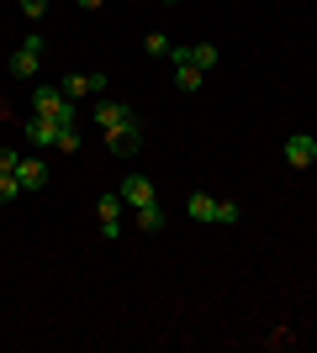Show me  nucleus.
<instances>
[{
    "instance_id": "1",
    "label": "nucleus",
    "mask_w": 317,
    "mask_h": 353,
    "mask_svg": "<svg viewBox=\"0 0 317 353\" xmlns=\"http://www.w3.org/2000/svg\"><path fill=\"white\" fill-rule=\"evenodd\" d=\"M43 53H48V43L32 32L27 43L11 53V74H16V79H37V69H43Z\"/></svg>"
},
{
    "instance_id": "2",
    "label": "nucleus",
    "mask_w": 317,
    "mask_h": 353,
    "mask_svg": "<svg viewBox=\"0 0 317 353\" xmlns=\"http://www.w3.org/2000/svg\"><path fill=\"white\" fill-rule=\"evenodd\" d=\"M122 211H127V206H122V195H117V190H106L101 201H95V216H101V237H106V243H117V232H122Z\"/></svg>"
},
{
    "instance_id": "3",
    "label": "nucleus",
    "mask_w": 317,
    "mask_h": 353,
    "mask_svg": "<svg viewBox=\"0 0 317 353\" xmlns=\"http://www.w3.org/2000/svg\"><path fill=\"white\" fill-rule=\"evenodd\" d=\"M286 163L291 169H312L317 163V137L312 132H291L286 137Z\"/></svg>"
},
{
    "instance_id": "4",
    "label": "nucleus",
    "mask_w": 317,
    "mask_h": 353,
    "mask_svg": "<svg viewBox=\"0 0 317 353\" xmlns=\"http://www.w3.org/2000/svg\"><path fill=\"white\" fill-rule=\"evenodd\" d=\"M95 121L111 132V127H127V121H137V111H133L127 101H95Z\"/></svg>"
},
{
    "instance_id": "5",
    "label": "nucleus",
    "mask_w": 317,
    "mask_h": 353,
    "mask_svg": "<svg viewBox=\"0 0 317 353\" xmlns=\"http://www.w3.org/2000/svg\"><path fill=\"white\" fill-rule=\"evenodd\" d=\"M122 206H148V201H159V195H153V185H148V179H143V174H127V179H122Z\"/></svg>"
},
{
    "instance_id": "6",
    "label": "nucleus",
    "mask_w": 317,
    "mask_h": 353,
    "mask_svg": "<svg viewBox=\"0 0 317 353\" xmlns=\"http://www.w3.org/2000/svg\"><path fill=\"white\" fill-rule=\"evenodd\" d=\"M16 179H21V190H27V195H32V190H43V185H48V163L32 153V159L16 163Z\"/></svg>"
},
{
    "instance_id": "7",
    "label": "nucleus",
    "mask_w": 317,
    "mask_h": 353,
    "mask_svg": "<svg viewBox=\"0 0 317 353\" xmlns=\"http://www.w3.org/2000/svg\"><path fill=\"white\" fill-rule=\"evenodd\" d=\"M21 132H27V143H32V148H53V137H59V121H53V117H37V111H32V121L21 127Z\"/></svg>"
},
{
    "instance_id": "8",
    "label": "nucleus",
    "mask_w": 317,
    "mask_h": 353,
    "mask_svg": "<svg viewBox=\"0 0 317 353\" xmlns=\"http://www.w3.org/2000/svg\"><path fill=\"white\" fill-rule=\"evenodd\" d=\"M137 143H143L137 121H127V127H111V132H106V148H111V153H122V159H127V153H137Z\"/></svg>"
},
{
    "instance_id": "9",
    "label": "nucleus",
    "mask_w": 317,
    "mask_h": 353,
    "mask_svg": "<svg viewBox=\"0 0 317 353\" xmlns=\"http://www.w3.org/2000/svg\"><path fill=\"white\" fill-rule=\"evenodd\" d=\"M185 211H191V221H201V227H206V221H217V195L196 190L191 201H185Z\"/></svg>"
},
{
    "instance_id": "10",
    "label": "nucleus",
    "mask_w": 317,
    "mask_h": 353,
    "mask_svg": "<svg viewBox=\"0 0 317 353\" xmlns=\"http://www.w3.org/2000/svg\"><path fill=\"white\" fill-rule=\"evenodd\" d=\"M175 90H180V95H196V90H201V69H191V63H175Z\"/></svg>"
},
{
    "instance_id": "11",
    "label": "nucleus",
    "mask_w": 317,
    "mask_h": 353,
    "mask_svg": "<svg viewBox=\"0 0 317 353\" xmlns=\"http://www.w3.org/2000/svg\"><path fill=\"white\" fill-rule=\"evenodd\" d=\"M137 227H143V232H159V227H164V211H159V201L137 206Z\"/></svg>"
},
{
    "instance_id": "12",
    "label": "nucleus",
    "mask_w": 317,
    "mask_h": 353,
    "mask_svg": "<svg viewBox=\"0 0 317 353\" xmlns=\"http://www.w3.org/2000/svg\"><path fill=\"white\" fill-rule=\"evenodd\" d=\"M169 48L175 43H169L164 32H148V37H143V53H148V59H169Z\"/></svg>"
},
{
    "instance_id": "13",
    "label": "nucleus",
    "mask_w": 317,
    "mask_h": 353,
    "mask_svg": "<svg viewBox=\"0 0 317 353\" xmlns=\"http://www.w3.org/2000/svg\"><path fill=\"white\" fill-rule=\"evenodd\" d=\"M21 195H27V190H21V179H16V174H0V206H11V201H21Z\"/></svg>"
},
{
    "instance_id": "14",
    "label": "nucleus",
    "mask_w": 317,
    "mask_h": 353,
    "mask_svg": "<svg viewBox=\"0 0 317 353\" xmlns=\"http://www.w3.org/2000/svg\"><path fill=\"white\" fill-rule=\"evenodd\" d=\"M238 221H243L238 201H217V227H238Z\"/></svg>"
},
{
    "instance_id": "15",
    "label": "nucleus",
    "mask_w": 317,
    "mask_h": 353,
    "mask_svg": "<svg viewBox=\"0 0 317 353\" xmlns=\"http://www.w3.org/2000/svg\"><path fill=\"white\" fill-rule=\"evenodd\" d=\"M53 148H59V153H79V127H59Z\"/></svg>"
},
{
    "instance_id": "16",
    "label": "nucleus",
    "mask_w": 317,
    "mask_h": 353,
    "mask_svg": "<svg viewBox=\"0 0 317 353\" xmlns=\"http://www.w3.org/2000/svg\"><path fill=\"white\" fill-rule=\"evenodd\" d=\"M16 163H21V153H16V148H0V174H16Z\"/></svg>"
},
{
    "instance_id": "17",
    "label": "nucleus",
    "mask_w": 317,
    "mask_h": 353,
    "mask_svg": "<svg viewBox=\"0 0 317 353\" xmlns=\"http://www.w3.org/2000/svg\"><path fill=\"white\" fill-rule=\"evenodd\" d=\"M43 11H48V0H21V16H27V21H37Z\"/></svg>"
},
{
    "instance_id": "18",
    "label": "nucleus",
    "mask_w": 317,
    "mask_h": 353,
    "mask_svg": "<svg viewBox=\"0 0 317 353\" xmlns=\"http://www.w3.org/2000/svg\"><path fill=\"white\" fill-rule=\"evenodd\" d=\"M79 6H85V11H101V6H106V0H79Z\"/></svg>"
},
{
    "instance_id": "19",
    "label": "nucleus",
    "mask_w": 317,
    "mask_h": 353,
    "mask_svg": "<svg viewBox=\"0 0 317 353\" xmlns=\"http://www.w3.org/2000/svg\"><path fill=\"white\" fill-rule=\"evenodd\" d=\"M164 6H180V0H164Z\"/></svg>"
}]
</instances>
